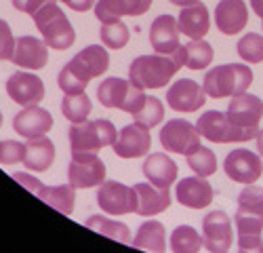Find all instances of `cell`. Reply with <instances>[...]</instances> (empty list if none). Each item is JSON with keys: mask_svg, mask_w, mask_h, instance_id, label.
Wrapping results in <instances>:
<instances>
[{"mask_svg": "<svg viewBox=\"0 0 263 253\" xmlns=\"http://www.w3.org/2000/svg\"><path fill=\"white\" fill-rule=\"evenodd\" d=\"M13 179L15 182H19L24 188H28L32 194H38V190H40V179H36L34 175H30V173H24V171H17V173H13Z\"/></svg>", "mask_w": 263, "mask_h": 253, "instance_id": "41", "label": "cell"}, {"mask_svg": "<svg viewBox=\"0 0 263 253\" xmlns=\"http://www.w3.org/2000/svg\"><path fill=\"white\" fill-rule=\"evenodd\" d=\"M234 224L238 230V251H263V218L236 211Z\"/></svg>", "mask_w": 263, "mask_h": 253, "instance_id": "24", "label": "cell"}, {"mask_svg": "<svg viewBox=\"0 0 263 253\" xmlns=\"http://www.w3.org/2000/svg\"><path fill=\"white\" fill-rule=\"evenodd\" d=\"M0 127H3V112H0Z\"/></svg>", "mask_w": 263, "mask_h": 253, "instance_id": "47", "label": "cell"}, {"mask_svg": "<svg viewBox=\"0 0 263 253\" xmlns=\"http://www.w3.org/2000/svg\"><path fill=\"white\" fill-rule=\"evenodd\" d=\"M187 167L196 175H202V177H209L217 171V156L211 148L206 146H198L194 152H190L187 156Z\"/></svg>", "mask_w": 263, "mask_h": 253, "instance_id": "35", "label": "cell"}, {"mask_svg": "<svg viewBox=\"0 0 263 253\" xmlns=\"http://www.w3.org/2000/svg\"><path fill=\"white\" fill-rule=\"evenodd\" d=\"M141 169H143V175L147 177V182H152L154 186H160V188H171L177 182V175H179L175 160L162 152L149 154L143 160Z\"/></svg>", "mask_w": 263, "mask_h": 253, "instance_id": "26", "label": "cell"}, {"mask_svg": "<svg viewBox=\"0 0 263 253\" xmlns=\"http://www.w3.org/2000/svg\"><path fill=\"white\" fill-rule=\"evenodd\" d=\"M11 61L26 70H42L49 63V47L36 36H21L15 42Z\"/></svg>", "mask_w": 263, "mask_h": 253, "instance_id": "17", "label": "cell"}, {"mask_svg": "<svg viewBox=\"0 0 263 253\" xmlns=\"http://www.w3.org/2000/svg\"><path fill=\"white\" fill-rule=\"evenodd\" d=\"M223 169H226V175L232 182L247 186V184H255L263 175V160L259 154H255L251 150L236 148V150H232L226 156Z\"/></svg>", "mask_w": 263, "mask_h": 253, "instance_id": "11", "label": "cell"}, {"mask_svg": "<svg viewBox=\"0 0 263 253\" xmlns=\"http://www.w3.org/2000/svg\"><path fill=\"white\" fill-rule=\"evenodd\" d=\"M63 5H68L76 13H86V11H91L97 5V0H65Z\"/></svg>", "mask_w": 263, "mask_h": 253, "instance_id": "43", "label": "cell"}, {"mask_svg": "<svg viewBox=\"0 0 263 253\" xmlns=\"http://www.w3.org/2000/svg\"><path fill=\"white\" fill-rule=\"evenodd\" d=\"M68 66L86 82H91L97 76H103L109 68V53L101 45L84 47L76 57L68 61Z\"/></svg>", "mask_w": 263, "mask_h": 253, "instance_id": "15", "label": "cell"}, {"mask_svg": "<svg viewBox=\"0 0 263 253\" xmlns=\"http://www.w3.org/2000/svg\"><path fill=\"white\" fill-rule=\"evenodd\" d=\"M99 36H101V42L107 49L118 51V49L126 47V42L130 38V32L120 19H116V21H107V24H103Z\"/></svg>", "mask_w": 263, "mask_h": 253, "instance_id": "36", "label": "cell"}, {"mask_svg": "<svg viewBox=\"0 0 263 253\" xmlns=\"http://www.w3.org/2000/svg\"><path fill=\"white\" fill-rule=\"evenodd\" d=\"M13 129L26 139L42 137L53 129V116L49 110L40 108V105H32V108H24L15 114L13 118Z\"/></svg>", "mask_w": 263, "mask_h": 253, "instance_id": "18", "label": "cell"}, {"mask_svg": "<svg viewBox=\"0 0 263 253\" xmlns=\"http://www.w3.org/2000/svg\"><path fill=\"white\" fill-rule=\"evenodd\" d=\"M183 53H185V68L190 70H206L215 57L213 47L204 38L190 40L187 45H183Z\"/></svg>", "mask_w": 263, "mask_h": 253, "instance_id": "31", "label": "cell"}, {"mask_svg": "<svg viewBox=\"0 0 263 253\" xmlns=\"http://www.w3.org/2000/svg\"><path fill=\"white\" fill-rule=\"evenodd\" d=\"M93 110V101L86 93H65L61 99V114L70 122H82L89 118Z\"/></svg>", "mask_w": 263, "mask_h": 253, "instance_id": "32", "label": "cell"}, {"mask_svg": "<svg viewBox=\"0 0 263 253\" xmlns=\"http://www.w3.org/2000/svg\"><path fill=\"white\" fill-rule=\"evenodd\" d=\"M97 205L107 215L135 213V207H137L135 188H128L114 179H105L103 184H99V190H97Z\"/></svg>", "mask_w": 263, "mask_h": 253, "instance_id": "9", "label": "cell"}, {"mask_svg": "<svg viewBox=\"0 0 263 253\" xmlns=\"http://www.w3.org/2000/svg\"><path fill=\"white\" fill-rule=\"evenodd\" d=\"M177 28L181 34H185L192 40L204 38L209 28H211V15L206 5H202L200 0L190 7H181L179 17H177Z\"/></svg>", "mask_w": 263, "mask_h": 253, "instance_id": "25", "label": "cell"}, {"mask_svg": "<svg viewBox=\"0 0 263 253\" xmlns=\"http://www.w3.org/2000/svg\"><path fill=\"white\" fill-rule=\"evenodd\" d=\"M135 194H137V207L135 213L141 218H154L171 207V192L168 188L154 186L152 182L135 184Z\"/></svg>", "mask_w": 263, "mask_h": 253, "instance_id": "21", "label": "cell"}, {"mask_svg": "<svg viewBox=\"0 0 263 253\" xmlns=\"http://www.w3.org/2000/svg\"><path fill=\"white\" fill-rule=\"evenodd\" d=\"M133 118H135V122L147 127V129H152V127H158L162 122V118H164L162 101L158 97L145 95V99L141 101V105L133 112Z\"/></svg>", "mask_w": 263, "mask_h": 253, "instance_id": "34", "label": "cell"}, {"mask_svg": "<svg viewBox=\"0 0 263 253\" xmlns=\"http://www.w3.org/2000/svg\"><path fill=\"white\" fill-rule=\"evenodd\" d=\"M47 0H13V7L21 13H28V15H34Z\"/></svg>", "mask_w": 263, "mask_h": 253, "instance_id": "42", "label": "cell"}, {"mask_svg": "<svg viewBox=\"0 0 263 253\" xmlns=\"http://www.w3.org/2000/svg\"><path fill=\"white\" fill-rule=\"evenodd\" d=\"M97 99L103 108H114V110H122L133 114L141 101L145 99L143 89H139L137 84H133L126 78H105L99 89H97Z\"/></svg>", "mask_w": 263, "mask_h": 253, "instance_id": "6", "label": "cell"}, {"mask_svg": "<svg viewBox=\"0 0 263 253\" xmlns=\"http://www.w3.org/2000/svg\"><path fill=\"white\" fill-rule=\"evenodd\" d=\"M249 24V9L245 0H221L215 7V26L226 36L242 32Z\"/></svg>", "mask_w": 263, "mask_h": 253, "instance_id": "20", "label": "cell"}, {"mask_svg": "<svg viewBox=\"0 0 263 253\" xmlns=\"http://www.w3.org/2000/svg\"><path fill=\"white\" fill-rule=\"evenodd\" d=\"M15 38L11 32V26L7 24L5 19H0V59H7L11 61L13 51H15Z\"/></svg>", "mask_w": 263, "mask_h": 253, "instance_id": "40", "label": "cell"}, {"mask_svg": "<svg viewBox=\"0 0 263 253\" xmlns=\"http://www.w3.org/2000/svg\"><path fill=\"white\" fill-rule=\"evenodd\" d=\"M251 9H253L255 15L263 21V0H251Z\"/></svg>", "mask_w": 263, "mask_h": 253, "instance_id": "44", "label": "cell"}, {"mask_svg": "<svg viewBox=\"0 0 263 253\" xmlns=\"http://www.w3.org/2000/svg\"><path fill=\"white\" fill-rule=\"evenodd\" d=\"M226 114L238 127H247V129H259V120L263 116V101H261V97H257L253 93L234 95Z\"/></svg>", "mask_w": 263, "mask_h": 253, "instance_id": "19", "label": "cell"}, {"mask_svg": "<svg viewBox=\"0 0 263 253\" xmlns=\"http://www.w3.org/2000/svg\"><path fill=\"white\" fill-rule=\"evenodd\" d=\"M204 87H200L196 80L179 78L166 93V103L177 112H196L200 110L206 101Z\"/></svg>", "mask_w": 263, "mask_h": 253, "instance_id": "14", "label": "cell"}, {"mask_svg": "<svg viewBox=\"0 0 263 253\" xmlns=\"http://www.w3.org/2000/svg\"><path fill=\"white\" fill-rule=\"evenodd\" d=\"M160 143L166 152L187 156L200 146V133L190 120L173 118L160 129Z\"/></svg>", "mask_w": 263, "mask_h": 253, "instance_id": "8", "label": "cell"}, {"mask_svg": "<svg viewBox=\"0 0 263 253\" xmlns=\"http://www.w3.org/2000/svg\"><path fill=\"white\" fill-rule=\"evenodd\" d=\"M236 51L240 59H245V63H261L263 61V36L261 34H247L238 40Z\"/></svg>", "mask_w": 263, "mask_h": 253, "instance_id": "38", "label": "cell"}, {"mask_svg": "<svg viewBox=\"0 0 263 253\" xmlns=\"http://www.w3.org/2000/svg\"><path fill=\"white\" fill-rule=\"evenodd\" d=\"M253 84V70L247 63H223L204 74V93L213 99L247 93Z\"/></svg>", "mask_w": 263, "mask_h": 253, "instance_id": "1", "label": "cell"}, {"mask_svg": "<svg viewBox=\"0 0 263 253\" xmlns=\"http://www.w3.org/2000/svg\"><path fill=\"white\" fill-rule=\"evenodd\" d=\"M45 82L32 72H13L7 80V95L24 108H32L45 99Z\"/></svg>", "mask_w": 263, "mask_h": 253, "instance_id": "12", "label": "cell"}, {"mask_svg": "<svg viewBox=\"0 0 263 253\" xmlns=\"http://www.w3.org/2000/svg\"><path fill=\"white\" fill-rule=\"evenodd\" d=\"M55 160V143L47 137H34V139H28L26 143V158H24V165L28 167V171H47V169L53 165Z\"/></svg>", "mask_w": 263, "mask_h": 253, "instance_id": "27", "label": "cell"}, {"mask_svg": "<svg viewBox=\"0 0 263 253\" xmlns=\"http://www.w3.org/2000/svg\"><path fill=\"white\" fill-rule=\"evenodd\" d=\"M213 186L202 175L183 177L175 186V198L187 209H206L213 203Z\"/></svg>", "mask_w": 263, "mask_h": 253, "instance_id": "16", "label": "cell"}, {"mask_svg": "<svg viewBox=\"0 0 263 253\" xmlns=\"http://www.w3.org/2000/svg\"><path fill=\"white\" fill-rule=\"evenodd\" d=\"M177 63L171 55H141L133 59L128 68V80L137 84L139 89H160L171 82V78L177 74Z\"/></svg>", "mask_w": 263, "mask_h": 253, "instance_id": "3", "label": "cell"}, {"mask_svg": "<svg viewBox=\"0 0 263 253\" xmlns=\"http://www.w3.org/2000/svg\"><path fill=\"white\" fill-rule=\"evenodd\" d=\"M55 3H65V0H55Z\"/></svg>", "mask_w": 263, "mask_h": 253, "instance_id": "48", "label": "cell"}, {"mask_svg": "<svg viewBox=\"0 0 263 253\" xmlns=\"http://www.w3.org/2000/svg\"><path fill=\"white\" fill-rule=\"evenodd\" d=\"M105 165L97 152H72L68 179L76 190L95 188L105 182Z\"/></svg>", "mask_w": 263, "mask_h": 253, "instance_id": "7", "label": "cell"}, {"mask_svg": "<svg viewBox=\"0 0 263 253\" xmlns=\"http://www.w3.org/2000/svg\"><path fill=\"white\" fill-rule=\"evenodd\" d=\"M200 137L213 141V143H234V141H249L255 139L259 129H247V127L234 124L226 112H204L198 122H196Z\"/></svg>", "mask_w": 263, "mask_h": 253, "instance_id": "5", "label": "cell"}, {"mask_svg": "<svg viewBox=\"0 0 263 253\" xmlns=\"http://www.w3.org/2000/svg\"><path fill=\"white\" fill-rule=\"evenodd\" d=\"M118 131L112 120H82L70 127V148L72 152H99L105 146H114Z\"/></svg>", "mask_w": 263, "mask_h": 253, "instance_id": "4", "label": "cell"}, {"mask_svg": "<svg viewBox=\"0 0 263 253\" xmlns=\"http://www.w3.org/2000/svg\"><path fill=\"white\" fill-rule=\"evenodd\" d=\"M200 249H204V241L198 232H196V228L183 224V226H177L173 230L171 251H175V253H198Z\"/></svg>", "mask_w": 263, "mask_h": 253, "instance_id": "33", "label": "cell"}, {"mask_svg": "<svg viewBox=\"0 0 263 253\" xmlns=\"http://www.w3.org/2000/svg\"><path fill=\"white\" fill-rule=\"evenodd\" d=\"M112 148H114V154L120 158H141L152 148V133L147 127L139 122L126 124L122 127V131L118 133Z\"/></svg>", "mask_w": 263, "mask_h": 253, "instance_id": "13", "label": "cell"}, {"mask_svg": "<svg viewBox=\"0 0 263 253\" xmlns=\"http://www.w3.org/2000/svg\"><path fill=\"white\" fill-rule=\"evenodd\" d=\"M40 201H45L49 207L63 215H72L74 205H76V188L72 184H61V186H40L38 194Z\"/></svg>", "mask_w": 263, "mask_h": 253, "instance_id": "28", "label": "cell"}, {"mask_svg": "<svg viewBox=\"0 0 263 253\" xmlns=\"http://www.w3.org/2000/svg\"><path fill=\"white\" fill-rule=\"evenodd\" d=\"M86 228H91L95 232H99V234L112 239V241H118L122 245H130V230L126 224L122 222H114L112 218H105V215H91L89 220L84 222Z\"/></svg>", "mask_w": 263, "mask_h": 253, "instance_id": "30", "label": "cell"}, {"mask_svg": "<svg viewBox=\"0 0 263 253\" xmlns=\"http://www.w3.org/2000/svg\"><path fill=\"white\" fill-rule=\"evenodd\" d=\"M130 247L141 249V251H152V253H160L166 249V230L160 222L149 220L139 226L135 239L130 241Z\"/></svg>", "mask_w": 263, "mask_h": 253, "instance_id": "29", "label": "cell"}, {"mask_svg": "<svg viewBox=\"0 0 263 253\" xmlns=\"http://www.w3.org/2000/svg\"><path fill=\"white\" fill-rule=\"evenodd\" d=\"M26 158V143L7 139L0 141V165H17Z\"/></svg>", "mask_w": 263, "mask_h": 253, "instance_id": "39", "label": "cell"}, {"mask_svg": "<svg viewBox=\"0 0 263 253\" xmlns=\"http://www.w3.org/2000/svg\"><path fill=\"white\" fill-rule=\"evenodd\" d=\"M238 211L263 218V188L255 184H247L242 192L238 194Z\"/></svg>", "mask_w": 263, "mask_h": 253, "instance_id": "37", "label": "cell"}, {"mask_svg": "<svg viewBox=\"0 0 263 253\" xmlns=\"http://www.w3.org/2000/svg\"><path fill=\"white\" fill-rule=\"evenodd\" d=\"M232 220L226 211H209L202 220V241L211 253H226L232 249Z\"/></svg>", "mask_w": 263, "mask_h": 253, "instance_id": "10", "label": "cell"}, {"mask_svg": "<svg viewBox=\"0 0 263 253\" xmlns=\"http://www.w3.org/2000/svg\"><path fill=\"white\" fill-rule=\"evenodd\" d=\"M32 17H34V24H36L38 32L42 34V40L47 42V47L57 49V51H65L76 42V32L70 24V19L59 9V5L55 0L45 3Z\"/></svg>", "mask_w": 263, "mask_h": 253, "instance_id": "2", "label": "cell"}, {"mask_svg": "<svg viewBox=\"0 0 263 253\" xmlns=\"http://www.w3.org/2000/svg\"><path fill=\"white\" fill-rule=\"evenodd\" d=\"M149 45L154 47L160 55H173L179 45V28H177V17L173 15H160L152 21L149 28Z\"/></svg>", "mask_w": 263, "mask_h": 253, "instance_id": "22", "label": "cell"}, {"mask_svg": "<svg viewBox=\"0 0 263 253\" xmlns=\"http://www.w3.org/2000/svg\"><path fill=\"white\" fill-rule=\"evenodd\" d=\"M154 0H97L95 17L101 24L116 21L122 17H139L149 11Z\"/></svg>", "mask_w": 263, "mask_h": 253, "instance_id": "23", "label": "cell"}, {"mask_svg": "<svg viewBox=\"0 0 263 253\" xmlns=\"http://www.w3.org/2000/svg\"><path fill=\"white\" fill-rule=\"evenodd\" d=\"M168 3H173L175 7H190L194 3H198V0H168Z\"/></svg>", "mask_w": 263, "mask_h": 253, "instance_id": "46", "label": "cell"}, {"mask_svg": "<svg viewBox=\"0 0 263 253\" xmlns=\"http://www.w3.org/2000/svg\"><path fill=\"white\" fill-rule=\"evenodd\" d=\"M255 139H257V152H259V156L263 158V129L257 133V137H255Z\"/></svg>", "mask_w": 263, "mask_h": 253, "instance_id": "45", "label": "cell"}]
</instances>
